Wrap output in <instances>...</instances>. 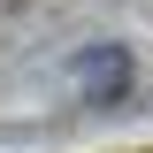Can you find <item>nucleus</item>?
Instances as JSON below:
<instances>
[{
  "mask_svg": "<svg viewBox=\"0 0 153 153\" xmlns=\"http://www.w3.org/2000/svg\"><path fill=\"white\" fill-rule=\"evenodd\" d=\"M76 92L92 100V107L123 100V92H130V54H123V46H92V54H76Z\"/></svg>",
  "mask_w": 153,
  "mask_h": 153,
  "instance_id": "f257e3e1",
  "label": "nucleus"
}]
</instances>
